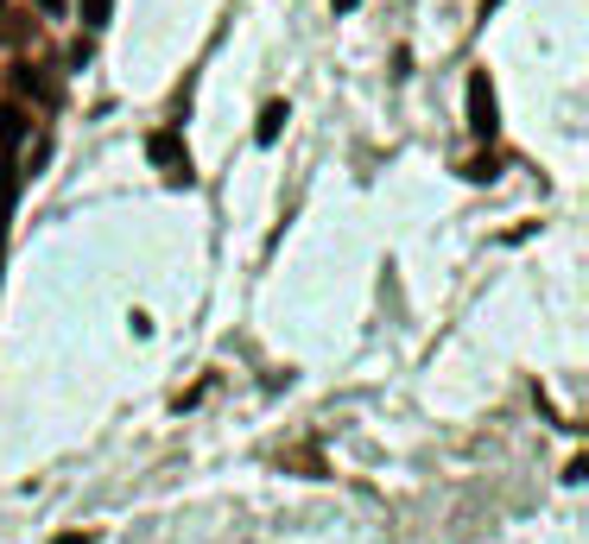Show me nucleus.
Masks as SVG:
<instances>
[{
	"label": "nucleus",
	"instance_id": "obj_4",
	"mask_svg": "<svg viewBox=\"0 0 589 544\" xmlns=\"http://www.w3.org/2000/svg\"><path fill=\"white\" fill-rule=\"evenodd\" d=\"M20 134H26V114H20V109H0V152H13V146H20Z\"/></svg>",
	"mask_w": 589,
	"mask_h": 544
},
{
	"label": "nucleus",
	"instance_id": "obj_7",
	"mask_svg": "<svg viewBox=\"0 0 589 544\" xmlns=\"http://www.w3.org/2000/svg\"><path fill=\"white\" fill-rule=\"evenodd\" d=\"M109 7L114 0H83V26H109Z\"/></svg>",
	"mask_w": 589,
	"mask_h": 544
},
{
	"label": "nucleus",
	"instance_id": "obj_3",
	"mask_svg": "<svg viewBox=\"0 0 589 544\" xmlns=\"http://www.w3.org/2000/svg\"><path fill=\"white\" fill-rule=\"evenodd\" d=\"M286 121H292V114H286V102H266V109H260L254 140H260V146H273V140H279V127H286Z\"/></svg>",
	"mask_w": 589,
	"mask_h": 544
},
{
	"label": "nucleus",
	"instance_id": "obj_6",
	"mask_svg": "<svg viewBox=\"0 0 589 544\" xmlns=\"http://www.w3.org/2000/svg\"><path fill=\"white\" fill-rule=\"evenodd\" d=\"M20 89H26V96H38V102H51V83H45V76L33 71V64L20 71Z\"/></svg>",
	"mask_w": 589,
	"mask_h": 544
},
{
	"label": "nucleus",
	"instance_id": "obj_9",
	"mask_svg": "<svg viewBox=\"0 0 589 544\" xmlns=\"http://www.w3.org/2000/svg\"><path fill=\"white\" fill-rule=\"evenodd\" d=\"M51 544H96V539H89V532H58Z\"/></svg>",
	"mask_w": 589,
	"mask_h": 544
},
{
	"label": "nucleus",
	"instance_id": "obj_5",
	"mask_svg": "<svg viewBox=\"0 0 589 544\" xmlns=\"http://www.w3.org/2000/svg\"><path fill=\"white\" fill-rule=\"evenodd\" d=\"M463 178H469V184H494V178H501V159H494V152H481V159L463 165Z\"/></svg>",
	"mask_w": 589,
	"mask_h": 544
},
{
	"label": "nucleus",
	"instance_id": "obj_10",
	"mask_svg": "<svg viewBox=\"0 0 589 544\" xmlns=\"http://www.w3.org/2000/svg\"><path fill=\"white\" fill-rule=\"evenodd\" d=\"M336 13H355V7H362V0H330Z\"/></svg>",
	"mask_w": 589,
	"mask_h": 544
},
{
	"label": "nucleus",
	"instance_id": "obj_8",
	"mask_svg": "<svg viewBox=\"0 0 589 544\" xmlns=\"http://www.w3.org/2000/svg\"><path fill=\"white\" fill-rule=\"evenodd\" d=\"M7 190H13V152H0V203H7Z\"/></svg>",
	"mask_w": 589,
	"mask_h": 544
},
{
	"label": "nucleus",
	"instance_id": "obj_11",
	"mask_svg": "<svg viewBox=\"0 0 589 544\" xmlns=\"http://www.w3.org/2000/svg\"><path fill=\"white\" fill-rule=\"evenodd\" d=\"M38 7H45V13H58V7H64V0H38Z\"/></svg>",
	"mask_w": 589,
	"mask_h": 544
},
{
	"label": "nucleus",
	"instance_id": "obj_1",
	"mask_svg": "<svg viewBox=\"0 0 589 544\" xmlns=\"http://www.w3.org/2000/svg\"><path fill=\"white\" fill-rule=\"evenodd\" d=\"M494 127H501V121H494V89H488V71H476L469 76V134H476V140H494Z\"/></svg>",
	"mask_w": 589,
	"mask_h": 544
},
{
	"label": "nucleus",
	"instance_id": "obj_2",
	"mask_svg": "<svg viewBox=\"0 0 589 544\" xmlns=\"http://www.w3.org/2000/svg\"><path fill=\"white\" fill-rule=\"evenodd\" d=\"M147 159L152 165H165V178L172 184H190V159H185V146H178V134H152Z\"/></svg>",
	"mask_w": 589,
	"mask_h": 544
}]
</instances>
